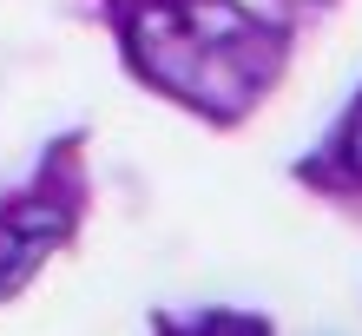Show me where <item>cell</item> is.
I'll return each mask as SVG.
<instances>
[{
    "instance_id": "cell-1",
    "label": "cell",
    "mask_w": 362,
    "mask_h": 336,
    "mask_svg": "<svg viewBox=\"0 0 362 336\" xmlns=\"http://www.w3.org/2000/svg\"><path fill=\"white\" fill-rule=\"evenodd\" d=\"M125 40L145 79L218 119H238L270 86L276 53H284L276 33L230 0H145L125 20Z\"/></svg>"
},
{
    "instance_id": "cell-2",
    "label": "cell",
    "mask_w": 362,
    "mask_h": 336,
    "mask_svg": "<svg viewBox=\"0 0 362 336\" xmlns=\"http://www.w3.org/2000/svg\"><path fill=\"white\" fill-rule=\"evenodd\" d=\"M66 231H73V204H59V198L0 204V297H13L40 264L66 244Z\"/></svg>"
},
{
    "instance_id": "cell-3",
    "label": "cell",
    "mask_w": 362,
    "mask_h": 336,
    "mask_svg": "<svg viewBox=\"0 0 362 336\" xmlns=\"http://www.w3.org/2000/svg\"><path fill=\"white\" fill-rule=\"evenodd\" d=\"M343 158H349V172L362 178V106H356V119H349V132H343Z\"/></svg>"
}]
</instances>
